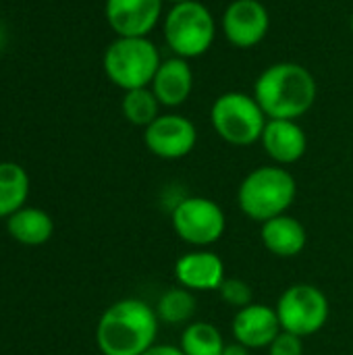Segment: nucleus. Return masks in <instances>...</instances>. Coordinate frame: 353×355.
<instances>
[{
    "mask_svg": "<svg viewBox=\"0 0 353 355\" xmlns=\"http://www.w3.org/2000/svg\"><path fill=\"white\" fill-rule=\"evenodd\" d=\"M156 310L137 297L119 300L96 324V345L102 355H141L158 337Z\"/></svg>",
    "mask_w": 353,
    "mask_h": 355,
    "instance_id": "f257e3e1",
    "label": "nucleus"
},
{
    "mask_svg": "<svg viewBox=\"0 0 353 355\" xmlns=\"http://www.w3.org/2000/svg\"><path fill=\"white\" fill-rule=\"evenodd\" d=\"M318 83L310 69L283 60L268 64L254 83V98L268 119L300 121L316 102Z\"/></svg>",
    "mask_w": 353,
    "mask_h": 355,
    "instance_id": "f03ea898",
    "label": "nucleus"
},
{
    "mask_svg": "<svg viewBox=\"0 0 353 355\" xmlns=\"http://www.w3.org/2000/svg\"><path fill=\"white\" fill-rule=\"evenodd\" d=\"M298 196L295 177L279 164H264L250 171L237 189L239 210L256 220L266 223L275 216L287 214Z\"/></svg>",
    "mask_w": 353,
    "mask_h": 355,
    "instance_id": "7ed1b4c3",
    "label": "nucleus"
},
{
    "mask_svg": "<svg viewBox=\"0 0 353 355\" xmlns=\"http://www.w3.org/2000/svg\"><path fill=\"white\" fill-rule=\"evenodd\" d=\"M162 56L150 37H114L102 56L108 81L123 92L150 87Z\"/></svg>",
    "mask_w": 353,
    "mask_h": 355,
    "instance_id": "20e7f679",
    "label": "nucleus"
},
{
    "mask_svg": "<svg viewBox=\"0 0 353 355\" xmlns=\"http://www.w3.org/2000/svg\"><path fill=\"white\" fill-rule=\"evenodd\" d=\"M164 42L173 56L185 60L206 54L216 40V19L200 0L171 6L162 17Z\"/></svg>",
    "mask_w": 353,
    "mask_h": 355,
    "instance_id": "39448f33",
    "label": "nucleus"
},
{
    "mask_svg": "<svg viewBox=\"0 0 353 355\" xmlns=\"http://www.w3.org/2000/svg\"><path fill=\"white\" fill-rule=\"evenodd\" d=\"M268 116L254 98L246 92H225L210 106V125L214 133L237 148L260 141Z\"/></svg>",
    "mask_w": 353,
    "mask_h": 355,
    "instance_id": "423d86ee",
    "label": "nucleus"
},
{
    "mask_svg": "<svg viewBox=\"0 0 353 355\" xmlns=\"http://www.w3.org/2000/svg\"><path fill=\"white\" fill-rule=\"evenodd\" d=\"M277 316L281 329L298 337H310L318 333L331 314L327 295L310 283H298L287 287L277 302Z\"/></svg>",
    "mask_w": 353,
    "mask_h": 355,
    "instance_id": "0eeeda50",
    "label": "nucleus"
},
{
    "mask_svg": "<svg viewBox=\"0 0 353 355\" xmlns=\"http://www.w3.org/2000/svg\"><path fill=\"white\" fill-rule=\"evenodd\" d=\"M177 237L198 250L221 241L227 229L225 210L210 198L191 196L181 200L171 214Z\"/></svg>",
    "mask_w": 353,
    "mask_h": 355,
    "instance_id": "6e6552de",
    "label": "nucleus"
},
{
    "mask_svg": "<svg viewBox=\"0 0 353 355\" xmlns=\"http://www.w3.org/2000/svg\"><path fill=\"white\" fill-rule=\"evenodd\" d=\"M144 144L156 158L179 160L193 152L198 144V129L187 116L164 112L144 129Z\"/></svg>",
    "mask_w": 353,
    "mask_h": 355,
    "instance_id": "1a4fd4ad",
    "label": "nucleus"
},
{
    "mask_svg": "<svg viewBox=\"0 0 353 355\" xmlns=\"http://www.w3.org/2000/svg\"><path fill=\"white\" fill-rule=\"evenodd\" d=\"M221 29L235 48H256L270 29L268 8L260 0H233L221 17Z\"/></svg>",
    "mask_w": 353,
    "mask_h": 355,
    "instance_id": "9d476101",
    "label": "nucleus"
},
{
    "mask_svg": "<svg viewBox=\"0 0 353 355\" xmlns=\"http://www.w3.org/2000/svg\"><path fill=\"white\" fill-rule=\"evenodd\" d=\"M104 17L117 37H150L164 17V0H106Z\"/></svg>",
    "mask_w": 353,
    "mask_h": 355,
    "instance_id": "9b49d317",
    "label": "nucleus"
},
{
    "mask_svg": "<svg viewBox=\"0 0 353 355\" xmlns=\"http://www.w3.org/2000/svg\"><path fill=\"white\" fill-rule=\"evenodd\" d=\"M175 279L179 287H185L193 293L218 291L225 275V262L218 254L210 250H193L183 254L175 262Z\"/></svg>",
    "mask_w": 353,
    "mask_h": 355,
    "instance_id": "f8f14e48",
    "label": "nucleus"
},
{
    "mask_svg": "<svg viewBox=\"0 0 353 355\" xmlns=\"http://www.w3.org/2000/svg\"><path fill=\"white\" fill-rule=\"evenodd\" d=\"M231 331L235 341L246 345L248 349H264L277 339L283 329L275 308H268L264 304H250L235 312Z\"/></svg>",
    "mask_w": 353,
    "mask_h": 355,
    "instance_id": "ddd939ff",
    "label": "nucleus"
},
{
    "mask_svg": "<svg viewBox=\"0 0 353 355\" xmlns=\"http://www.w3.org/2000/svg\"><path fill=\"white\" fill-rule=\"evenodd\" d=\"M260 144L268 154V158L279 166L295 164L298 160L304 158L308 150L306 131L298 121H289V119H268Z\"/></svg>",
    "mask_w": 353,
    "mask_h": 355,
    "instance_id": "4468645a",
    "label": "nucleus"
},
{
    "mask_svg": "<svg viewBox=\"0 0 353 355\" xmlns=\"http://www.w3.org/2000/svg\"><path fill=\"white\" fill-rule=\"evenodd\" d=\"M150 87L162 108H179L185 104L193 89V71L189 60L181 56L162 58Z\"/></svg>",
    "mask_w": 353,
    "mask_h": 355,
    "instance_id": "2eb2a0df",
    "label": "nucleus"
},
{
    "mask_svg": "<svg viewBox=\"0 0 353 355\" xmlns=\"http://www.w3.org/2000/svg\"><path fill=\"white\" fill-rule=\"evenodd\" d=\"M260 239L262 245L277 258H295L298 254L304 252L308 235L304 225L291 216V214H281L275 216L260 227Z\"/></svg>",
    "mask_w": 353,
    "mask_h": 355,
    "instance_id": "dca6fc26",
    "label": "nucleus"
},
{
    "mask_svg": "<svg viewBox=\"0 0 353 355\" xmlns=\"http://www.w3.org/2000/svg\"><path fill=\"white\" fill-rule=\"evenodd\" d=\"M6 231L17 243L27 248H37L52 237L54 220L42 208L23 206L21 210H17L6 218Z\"/></svg>",
    "mask_w": 353,
    "mask_h": 355,
    "instance_id": "f3484780",
    "label": "nucleus"
},
{
    "mask_svg": "<svg viewBox=\"0 0 353 355\" xmlns=\"http://www.w3.org/2000/svg\"><path fill=\"white\" fill-rule=\"evenodd\" d=\"M29 175L17 162H0V218H8L27 204Z\"/></svg>",
    "mask_w": 353,
    "mask_h": 355,
    "instance_id": "a211bd4d",
    "label": "nucleus"
},
{
    "mask_svg": "<svg viewBox=\"0 0 353 355\" xmlns=\"http://www.w3.org/2000/svg\"><path fill=\"white\" fill-rule=\"evenodd\" d=\"M196 308H198L196 293L185 287L166 289L154 306L158 320L171 327H179L185 322L189 324L191 318L196 316Z\"/></svg>",
    "mask_w": 353,
    "mask_h": 355,
    "instance_id": "6ab92c4d",
    "label": "nucleus"
},
{
    "mask_svg": "<svg viewBox=\"0 0 353 355\" xmlns=\"http://www.w3.org/2000/svg\"><path fill=\"white\" fill-rule=\"evenodd\" d=\"M225 345L223 333L206 320L189 322L179 341V347L185 355H223Z\"/></svg>",
    "mask_w": 353,
    "mask_h": 355,
    "instance_id": "aec40b11",
    "label": "nucleus"
},
{
    "mask_svg": "<svg viewBox=\"0 0 353 355\" xmlns=\"http://www.w3.org/2000/svg\"><path fill=\"white\" fill-rule=\"evenodd\" d=\"M160 102L158 98L154 96L152 87H137V89H129L123 94V100H121V110H123V116L135 125V127H141L146 129L154 119H158L162 112H160Z\"/></svg>",
    "mask_w": 353,
    "mask_h": 355,
    "instance_id": "412c9836",
    "label": "nucleus"
},
{
    "mask_svg": "<svg viewBox=\"0 0 353 355\" xmlns=\"http://www.w3.org/2000/svg\"><path fill=\"white\" fill-rule=\"evenodd\" d=\"M218 295H221V300H223L227 306L235 308V312L241 310V308H246V306H250V304H254L252 285H250L248 281H243V279L227 277V279L223 281V285L218 287Z\"/></svg>",
    "mask_w": 353,
    "mask_h": 355,
    "instance_id": "4be33fe9",
    "label": "nucleus"
},
{
    "mask_svg": "<svg viewBox=\"0 0 353 355\" xmlns=\"http://www.w3.org/2000/svg\"><path fill=\"white\" fill-rule=\"evenodd\" d=\"M266 349L268 355H304V341L293 333L281 331Z\"/></svg>",
    "mask_w": 353,
    "mask_h": 355,
    "instance_id": "5701e85b",
    "label": "nucleus"
},
{
    "mask_svg": "<svg viewBox=\"0 0 353 355\" xmlns=\"http://www.w3.org/2000/svg\"><path fill=\"white\" fill-rule=\"evenodd\" d=\"M141 355H185L179 345H166V343H154L148 352Z\"/></svg>",
    "mask_w": 353,
    "mask_h": 355,
    "instance_id": "b1692460",
    "label": "nucleus"
},
{
    "mask_svg": "<svg viewBox=\"0 0 353 355\" xmlns=\"http://www.w3.org/2000/svg\"><path fill=\"white\" fill-rule=\"evenodd\" d=\"M252 349H248L246 345H241V343H227L225 345V349H223V355H250Z\"/></svg>",
    "mask_w": 353,
    "mask_h": 355,
    "instance_id": "393cba45",
    "label": "nucleus"
},
{
    "mask_svg": "<svg viewBox=\"0 0 353 355\" xmlns=\"http://www.w3.org/2000/svg\"><path fill=\"white\" fill-rule=\"evenodd\" d=\"M183 2H191V0H164V4H171V6H175V4H183Z\"/></svg>",
    "mask_w": 353,
    "mask_h": 355,
    "instance_id": "a878e982",
    "label": "nucleus"
},
{
    "mask_svg": "<svg viewBox=\"0 0 353 355\" xmlns=\"http://www.w3.org/2000/svg\"><path fill=\"white\" fill-rule=\"evenodd\" d=\"M350 27H352V33H353V15H352V19H350Z\"/></svg>",
    "mask_w": 353,
    "mask_h": 355,
    "instance_id": "bb28decb",
    "label": "nucleus"
}]
</instances>
